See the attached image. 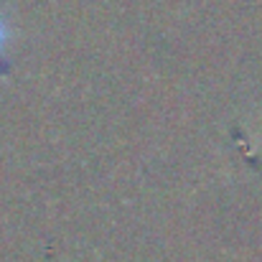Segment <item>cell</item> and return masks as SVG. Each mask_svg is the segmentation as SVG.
<instances>
[{
  "instance_id": "1",
  "label": "cell",
  "mask_w": 262,
  "mask_h": 262,
  "mask_svg": "<svg viewBox=\"0 0 262 262\" xmlns=\"http://www.w3.org/2000/svg\"><path fill=\"white\" fill-rule=\"evenodd\" d=\"M8 38H10V31H8V23L0 18V54H3V49H5V43H8Z\"/></svg>"
}]
</instances>
